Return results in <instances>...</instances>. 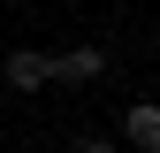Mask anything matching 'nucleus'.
Instances as JSON below:
<instances>
[{
  "label": "nucleus",
  "mask_w": 160,
  "mask_h": 153,
  "mask_svg": "<svg viewBox=\"0 0 160 153\" xmlns=\"http://www.w3.org/2000/svg\"><path fill=\"white\" fill-rule=\"evenodd\" d=\"M0 76H8V92H38L53 76V54H38V46H15L8 61H0Z\"/></svg>",
  "instance_id": "obj_1"
},
{
  "label": "nucleus",
  "mask_w": 160,
  "mask_h": 153,
  "mask_svg": "<svg viewBox=\"0 0 160 153\" xmlns=\"http://www.w3.org/2000/svg\"><path fill=\"white\" fill-rule=\"evenodd\" d=\"M122 138H130L137 153H160V100H137V107H122Z\"/></svg>",
  "instance_id": "obj_2"
},
{
  "label": "nucleus",
  "mask_w": 160,
  "mask_h": 153,
  "mask_svg": "<svg viewBox=\"0 0 160 153\" xmlns=\"http://www.w3.org/2000/svg\"><path fill=\"white\" fill-rule=\"evenodd\" d=\"M99 69H107V54H99V46H69V54H53V76H61V84H92Z\"/></svg>",
  "instance_id": "obj_3"
},
{
  "label": "nucleus",
  "mask_w": 160,
  "mask_h": 153,
  "mask_svg": "<svg viewBox=\"0 0 160 153\" xmlns=\"http://www.w3.org/2000/svg\"><path fill=\"white\" fill-rule=\"evenodd\" d=\"M76 153H114V145L107 138H76Z\"/></svg>",
  "instance_id": "obj_4"
}]
</instances>
